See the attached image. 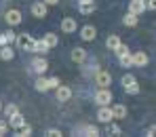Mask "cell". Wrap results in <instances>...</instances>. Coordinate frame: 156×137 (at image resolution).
I'll return each instance as SVG.
<instances>
[{
    "instance_id": "cell-36",
    "label": "cell",
    "mask_w": 156,
    "mask_h": 137,
    "mask_svg": "<svg viewBox=\"0 0 156 137\" xmlns=\"http://www.w3.org/2000/svg\"><path fill=\"white\" fill-rule=\"evenodd\" d=\"M146 6H148L150 11H156V0H146Z\"/></svg>"
},
{
    "instance_id": "cell-33",
    "label": "cell",
    "mask_w": 156,
    "mask_h": 137,
    "mask_svg": "<svg viewBox=\"0 0 156 137\" xmlns=\"http://www.w3.org/2000/svg\"><path fill=\"white\" fill-rule=\"evenodd\" d=\"M59 84H61V82H59L57 76H51V78H49V86H51V89H57Z\"/></svg>"
},
{
    "instance_id": "cell-31",
    "label": "cell",
    "mask_w": 156,
    "mask_h": 137,
    "mask_svg": "<svg viewBox=\"0 0 156 137\" xmlns=\"http://www.w3.org/2000/svg\"><path fill=\"white\" fill-rule=\"evenodd\" d=\"M114 53H116V55H125V53H129V47H127V44H122V42H120V44H118V49H116V51H114Z\"/></svg>"
},
{
    "instance_id": "cell-39",
    "label": "cell",
    "mask_w": 156,
    "mask_h": 137,
    "mask_svg": "<svg viewBox=\"0 0 156 137\" xmlns=\"http://www.w3.org/2000/svg\"><path fill=\"white\" fill-rule=\"evenodd\" d=\"M78 2H91V0H78Z\"/></svg>"
},
{
    "instance_id": "cell-4",
    "label": "cell",
    "mask_w": 156,
    "mask_h": 137,
    "mask_svg": "<svg viewBox=\"0 0 156 137\" xmlns=\"http://www.w3.org/2000/svg\"><path fill=\"white\" fill-rule=\"evenodd\" d=\"M80 38H82L84 42H93V40L97 38V27L91 26V23L82 26V27H80Z\"/></svg>"
},
{
    "instance_id": "cell-8",
    "label": "cell",
    "mask_w": 156,
    "mask_h": 137,
    "mask_svg": "<svg viewBox=\"0 0 156 137\" xmlns=\"http://www.w3.org/2000/svg\"><path fill=\"white\" fill-rule=\"evenodd\" d=\"M148 63H150V57L146 51H135L133 53V65L135 68H146Z\"/></svg>"
},
{
    "instance_id": "cell-37",
    "label": "cell",
    "mask_w": 156,
    "mask_h": 137,
    "mask_svg": "<svg viewBox=\"0 0 156 137\" xmlns=\"http://www.w3.org/2000/svg\"><path fill=\"white\" fill-rule=\"evenodd\" d=\"M4 44H9V40H6V34L2 32V34H0V47H4Z\"/></svg>"
},
{
    "instance_id": "cell-35",
    "label": "cell",
    "mask_w": 156,
    "mask_h": 137,
    "mask_svg": "<svg viewBox=\"0 0 156 137\" xmlns=\"http://www.w3.org/2000/svg\"><path fill=\"white\" fill-rule=\"evenodd\" d=\"M146 135H148V137H156V125H152V127L146 129Z\"/></svg>"
},
{
    "instance_id": "cell-25",
    "label": "cell",
    "mask_w": 156,
    "mask_h": 137,
    "mask_svg": "<svg viewBox=\"0 0 156 137\" xmlns=\"http://www.w3.org/2000/svg\"><path fill=\"white\" fill-rule=\"evenodd\" d=\"M15 133H17V137H30L32 135V127L26 122V125H21L19 129H15Z\"/></svg>"
},
{
    "instance_id": "cell-6",
    "label": "cell",
    "mask_w": 156,
    "mask_h": 137,
    "mask_svg": "<svg viewBox=\"0 0 156 137\" xmlns=\"http://www.w3.org/2000/svg\"><path fill=\"white\" fill-rule=\"evenodd\" d=\"M21 11H17V9H9L6 13H4V21L9 23V26H19L21 23Z\"/></svg>"
},
{
    "instance_id": "cell-22",
    "label": "cell",
    "mask_w": 156,
    "mask_h": 137,
    "mask_svg": "<svg viewBox=\"0 0 156 137\" xmlns=\"http://www.w3.org/2000/svg\"><path fill=\"white\" fill-rule=\"evenodd\" d=\"M122 23L127 27H135L139 23V15H133V13H127L125 17H122Z\"/></svg>"
},
{
    "instance_id": "cell-1",
    "label": "cell",
    "mask_w": 156,
    "mask_h": 137,
    "mask_svg": "<svg viewBox=\"0 0 156 137\" xmlns=\"http://www.w3.org/2000/svg\"><path fill=\"white\" fill-rule=\"evenodd\" d=\"M34 40L36 38H32V34H17V40H15V44H17V49L19 51H27V53H34Z\"/></svg>"
},
{
    "instance_id": "cell-9",
    "label": "cell",
    "mask_w": 156,
    "mask_h": 137,
    "mask_svg": "<svg viewBox=\"0 0 156 137\" xmlns=\"http://www.w3.org/2000/svg\"><path fill=\"white\" fill-rule=\"evenodd\" d=\"M144 11H148L146 0H129V13H133V15H141Z\"/></svg>"
},
{
    "instance_id": "cell-34",
    "label": "cell",
    "mask_w": 156,
    "mask_h": 137,
    "mask_svg": "<svg viewBox=\"0 0 156 137\" xmlns=\"http://www.w3.org/2000/svg\"><path fill=\"white\" fill-rule=\"evenodd\" d=\"M47 135H49V137H61L63 133H61L59 129H49V131H47Z\"/></svg>"
},
{
    "instance_id": "cell-17",
    "label": "cell",
    "mask_w": 156,
    "mask_h": 137,
    "mask_svg": "<svg viewBox=\"0 0 156 137\" xmlns=\"http://www.w3.org/2000/svg\"><path fill=\"white\" fill-rule=\"evenodd\" d=\"M120 42H122V40H120V36H118V34H110V36L105 38V47H108L110 51H116Z\"/></svg>"
},
{
    "instance_id": "cell-5",
    "label": "cell",
    "mask_w": 156,
    "mask_h": 137,
    "mask_svg": "<svg viewBox=\"0 0 156 137\" xmlns=\"http://www.w3.org/2000/svg\"><path fill=\"white\" fill-rule=\"evenodd\" d=\"M97 120H99V122H105V125H110V122L114 120L112 106H99V110H97Z\"/></svg>"
},
{
    "instance_id": "cell-27",
    "label": "cell",
    "mask_w": 156,
    "mask_h": 137,
    "mask_svg": "<svg viewBox=\"0 0 156 137\" xmlns=\"http://www.w3.org/2000/svg\"><path fill=\"white\" fill-rule=\"evenodd\" d=\"M2 110H4V114H6V118H9V116H13L15 112H19V108H17L15 104H9V106H4Z\"/></svg>"
},
{
    "instance_id": "cell-19",
    "label": "cell",
    "mask_w": 156,
    "mask_h": 137,
    "mask_svg": "<svg viewBox=\"0 0 156 137\" xmlns=\"http://www.w3.org/2000/svg\"><path fill=\"white\" fill-rule=\"evenodd\" d=\"M13 57H15V49H13L11 44L0 47V59H2V61H11Z\"/></svg>"
},
{
    "instance_id": "cell-24",
    "label": "cell",
    "mask_w": 156,
    "mask_h": 137,
    "mask_svg": "<svg viewBox=\"0 0 156 137\" xmlns=\"http://www.w3.org/2000/svg\"><path fill=\"white\" fill-rule=\"evenodd\" d=\"M42 40H44V42H47V44H49V47H57V42H59V38H57V34H53V32H47V34H44V36H42Z\"/></svg>"
},
{
    "instance_id": "cell-11",
    "label": "cell",
    "mask_w": 156,
    "mask_h": 137,
    "mask_svg": "<svg viewBox=\"0 0 156 137\" xmlns=\"http://www.w3.org/2000/svg\"><path fill=\"white\" fill-rule=\"evenodd\" d=\"M70 57H72V61H74V63H80V65H84V61L89 59V55H87V51H84V49H80V47H76V49H72V53H70Z\"/></svg>"
},
{
    "instance_id": "cell-7",
    "label": "cell",
    "mask_w": 156,
    "mask_h": 137,
    "mask_svg": "<svg viewBox=\"0 0 156 137\" xmlns=\"http://www.w3.org/2000/svg\"><path fill=\"white\" fill-rule=\"evenodd\" d=\"M55 97H57V101H70L72 99V89L68 84H59L55 89Z\"/></svg>"
},
{
    "instance_id": "cell-10",
    "label": "cell",
    "mask_w": 156,
    "mask_h": 137,
    "mask_svg": "<svg viewBox=\"0 0 156 137\" xmlns=\"http://www.w3.org/2000/svg\"><path fill=\"white\" fill-rule=\"evenodd\" d=\"M32 68H34V72H36V74H44V72H47V68H49V61H47L42 55H40V57H34Z\"/></svg>"
},
{
    "instance_id": "cell-14",
    "label": "cell",
    "mask_w": 156,
    "mask_h": 137,
    "mask_svg": "<svg viewBox=\"0 0 156 137\" xmlns=\"http://www.w3.org/2000/svg\"><path fill=\"white\" fill-rule=\"evenodd\" d=\"M21 125H26V118H23L21 112H15L13 116H9V127L11 129H19Z\"/></svg>"
},
{
    "instance_id": "cell-21",
    "label": "cell",
    "mask_w": 156,
    "mask_h": 137,
    "mask_svg": "<svg viewBox=\"0 0 156 137\" xmlns=\"http://www.w3.org/2000/svg\"><path fill=\"white\" fill-rule=\"evenodd\" d=\"M82 133L87 137H99L101 135V131H99L97 125H84V127H82Z\"/></svg>"
},
{
    "instance_id": "cell-29",
    "label": "cell",
    "mask_w": 156,
    "mask_h": 137,
    "mask_svg": "<svg viewBox=\"0 0 156 137\" xmlns=\"http://www.w3.org/2000/svg\"><path fill=\"white\" fill-rule=\"evenodd\" d=\"M131 82H135V76H133V74H125V76L120 78V84H122V86H127Z\"/></svg>"
},
{
    "instance_id": "cell-40",
    "label": "cell",
    "mask_w": 156,
    "mask_h": 137,
    "mask_svg": "<svg viewBox=\"0 0 156 137\" xmlns=\"http://www.w3.org/2000/svg\"><path fill=\"white\" fill-rule=\"evenodd\" d=\"M2 108H4V106H2V101H0V112H2Z\"/></svg>"
},
{
    "instance_id": "cell-26",
    "label": "cell",
    "mask_w": 156,
    "mask_h": 137,
    "mask_svg": "<svg viewBox=\"0 0 156 137\" xmlns=\"http://www.w3.org/2000/svg\"><path fill=\"white\" fill-rule=\"evenodd\" d=\"M125 93H127V95H137V93H139V84H137V80L131 82V84H127V86H125Z\"/></svg>"
},
{
    "instance_id": "cell-15",
    "label": "cell",
    "mask_w": 156,
    "mask_h": 137,
    "mask_svg": "<svg viewBox=\"0 0 156 137\" xmlns=\"http://www.w3.org/2000/svg\"><path fill=\"white\" fill-rule=\"evenodd\" d=\"M34 89L38 91V93H47V91H51V86H49V78H44L42 74L36 78V82H34Z\"/></svg>"
},
{
    "instance_id": "cell-20",
    "label": "cell",
    "mask_w": 156,
    "mask_h": 137,
    "mask_svg": "<svg viewBox=\"0 0 156 137\" xmlns=\"http://www.w3.org/2000/svg\"><path fill=\"white\" fill-rule=\"evenodd\" d=\"M51 51V47L40 38V40H34V53H38V55H47Z\"/></svg>"
},
{
    "instance_id": "cell-12",
    "label": "cell",
    "mask_w": 156,
    "mask_h": 137,
    "mask_svg": "<svg viewBox=\"0 0 156 137\" xmlns=\"http://www.w3.org/2000/svg\"><path fill=\"white\" fill-rule=\"evenodd\" d=\"M95 82H97V86H110V82H112L110 72H105V70H97V72H95Z\"/></svg>"
},
{
    "instance_id": "cell-30",
    "label": "cell",
    "mask_w": 156,
    "mask_h": 137,
    "mask_svg": "<svg viewBox=\"0 0 156 137\" xmlns=\"http://www.w3.org/2000/svg\"><path fill=\"white\" fill-rule=\"evenodd\" d=\"M6 131H9V120H2L0 118V137L6 135Z\"/></svg>"
},
{
    "instance_id": "cell-32",
    "label": "cell",
    "mask_w": 156,
    "mask_h": 137,
    "mask_svg": "<svg viewBox=\"0 0 156 137\" xmlns=\"http://www.w3.org/2000/svg\"><path fill=\"white\" fill-rule=\"evenodd\" d=\"M4 34H6V40H9V44H13V42L17 40V34H15V32H11V30H9V32H4Z\"/></svg>"
},
{
    "instance_id": "cell-13",
    "label": "cell",
    "mask_w": 156,
    "mask_h": 137,
    "mask_svg": "<svg viewBox=\"0 0 156 137\" xmlns=\"http://www.w3.org/2000/svg\"><path fill=\"white\" fill-rule=\"evenodd\" d=\"M78 30L76 26V19L74 17H66V19H61V32H66V34H74Z\"/></svg>"
},
{
    "instance_id": "cell-16",
    "label": "cell",
    "mask_w": 156,
    "mask_h": 137,
    "mask_svg": "<svg viewBox=\"0 0 156 137\" xmlns=\"http://www.w3.org/2000/svg\"><path fill=\"white\" fill-rule=\"evenodd\" d=\"M78 11L82 15H91V13L97 11V4H95V0H91V2H78Z\"/></svg>"
},
{
    "instance_id": "cell-23",
    "label": "cell",
    "mask_w": 156,
    "mask_h": 137,
    "mask_svg": "<svg viewBox=\"0 0 156 137\" xmlns=\"http://www.w3.org/2000/svg\"><path fill=\"white\" fill-rule=\"evenodd\" d=\"M118 63L122 68H133V53H125V55H118Z\"/></svg>"
},
{
    "instance_id": "cell-28",
    "label": "cell",
    "mask_w": 156,
    "mask_h": 137,
    "mask_svg": "<svg viewBox=\"0 0 156 137\" xmlns=\"http://www.w3.org/2000/svg\"><path fill=\"white\" fill-rule=\"evenodd\" d=\"M108 135H120V127H118L116 122H110V127H108Z\"/></svg>"
},
{
    "instance_id": "cell-38",
    "label": "cell",
    "mask_w": 156,
    "mask_h": 137,
    "mask_svg": "<svg viewBox=\"0 0 156 137\" xmlns=\"http://www.w3.org/2000/svg\"><path fill=\"white\" fill-rule=\"evenodd\" d=\"M42 2H44V4H51V6H55V4H57L59 0H42Z\"/></svg>"
},
{
    "instance_id": "cell-2",
    "label": "cell",
    "mask_w": 156,
    "mask_h": 137,
    "mask_svg": "<svg viewBox=\"0 0 156 137\" xmlns=\"http://www.w3.org/2000/svg\"><path fill=\"white\" fill-rule=\"evenodd\" d=\"M93 99H95L97 106H110V104H112V93H110L108 86H99Z\"/></svg>"
},
{
    "instance_id": "cell-18",
    "label": "cell",
    "mask_w": 156,
    "mask_h": 137,
    "mask_svg": "<svg viewBox=\"0 0 156 137\" xmlns=\"http://www.w3.org/2000/svg\"><path fill=\"white\" fill-rule=\"evenodd\" d=\"M112 114H114L116 120L127 118V106H122V104H114V106H112Z\"/></svg>"
},
{
    "instance_id": "cell-3",
    "label": "cell",
    "mask_w": 156,
    "mask_h": 137,
    "mask_svg": "<svg viewBox=\"0 0 156 137\" xmlns=\"http://www.w3.org/2000/svg\"><path fill=\"white\" fill-rule=\"evenodd\" d=\"M30 13H32L36 19H44L47 13H49V4H44L42 0H38V2H34V4L30 6Z\"/></svg>"
}]
</instances>
